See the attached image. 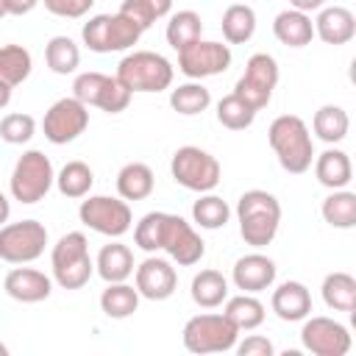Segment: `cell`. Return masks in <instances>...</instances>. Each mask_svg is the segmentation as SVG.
<instances>
[{
  "instance_id": "cell-1",
  "label": "cell",
  "mask_w": 356,
  "mask_h": 356,
  "mask_svg": "<svg viewBox=\"0 0 356 356\" xmlns=\"http://www.w3.org/2000/svg\"><path fill=\"white\" fill-rule=\"evenodd\" d=\"M267 142L278 159V164L292 172L300 175L312 167L314 161V142H312V131L309 125L298 117V114H281L270 122L267 128Z\"/></svg>"
},
{
  "instance_id": "cell-2",
  "label": "cell",
  "mask_w": 356,
  "mask_h": 356,
  "mask_svg": "<svg viewBox=\"0 0 356 356\" xmlns=\"http://www.w3.org/2000/svg\"><path fill=\"white\" fill-rule=\"evenodd\" d=\"M236 222L245 245L267 248L281 225V203L264 189H248L236 200Z\"/></svg>"
},
{
  "instance_id": "cell-3",
  "label": "cell",
  "mask_w": 356,
  "mask_h": 356,
  "mask_svg": "<svg viewBox=\"0 0 356 356\" xmlns=\"http://www.w3.org/2000/svg\"><path fill=\"white\" fill-rule=\"evenodd\" d=\"M50 267H53V281L61 289H81L89 284L95 273V261L89 256V239L83 231H70L64 234L53 250H50Z\"/></svg>"
},
{
  "instance_id": "cell-4",
  "label": "cell",
  "mask_w": 356,
  "mask_h": 356,
  "mask_svg": "<svg viewBox=\"0 0 356 356\" xmlns=\"http://www.w3.org/2000/svg\"><path fill=\"white\" fill-rule=\"evenodd\" d=\"M117 78L134 92H164L175 78V67L153 50H134L117 64Z\"/></svg>"
},
{
  "instance_id": "cell-5",
  "label": "cell",
  "mask_w": 356,
  "mask_h": 356,
  "mask_svg": "<svg viewBox=\"0 0 356 356\" xmlns=\"http://www.w3.org/2000/svg\"><path fill=\"white\" fill-rule=\"evenodd\" d=\"M181 339H184V348L189 353H197V356L225 353V350H234V345L239 339V328L225 314L206 312V314H195L186 320Z\"/></svg>"
},
{
  "instance_id": "cell-6",
  "label": "cell",
  "mask_w": 356,
  "mask_h": 356,
  "mask_svg": "<svg viewBox=\"0 0 356 356\" xmlns=\"http://www.w3.org/2000/svg\"><path fill=\"white\" fill-rule=\"evenodd\" d=\"M56 184V172H53V161L42 153V150H25L14 170H11V178H8V189H11V197L31 206V203H39L50 186Z\"/></svg>"
},
{
  "instance_id": "cell-7",
  "label": "cell",
  "mask_w": 356,
  "mask_h": 356,
  "mask_svg": "<svg viewBox=\"0 0 356 356\" xmlns=\"http://www.w3.org/2000/svg\"><path fill=\"white\" fill-rule=\"evenodd\" d=\"M145 31L134 25L128 17L117 14H95L81 28V39L92 53H120L139 42Z\"/></svg>"
},
{
  "instance_id": "cell-8",
  "label": "cell",
  "mask_w": 356,
  "mask_h": 356,
  "mask_svg": "<svg viewBox=\"0 0 356 356\" xmlns=\"http://www.w3.org/2000/svg\"><path fill=\"white\" fill-rule=\"evenodd\" d=\"M170 172L175 178V184H181L184 189L189 192H211L220 178H222V170H220V161L203 150V147H195V145H184L172 153V161H170Z\"/></svg>"
},
{
  "instance_id": "cell-9",
  "label": "cell",
  "mask_w": 356,
  "mask_h": 356,
  "mask_svg": "<svg viewBox=\"0 0 356 356\" xmlns=\"http://www.w3.org/2000/svg\"><path fill=\"white\" fill-rule=\"evenodd\" d=\"M78 217L86 228H92L95 234L111 236V239H120L134 225V214H131L128 200L108 197V195H89L86 200H81Z\"/></svg>"
},
{
  "instance_id": "cell-10",
  "label": "cell",
  "mask_w": 356,
  "mask_h": 356,
  "mask_svg": "<svg viewBox=\"0 0 356 356\" xmlns=\"http://www.w3.org/2000/svg\"><path fill=\"white\" fill-rule=\"evenodd\" d=\"M72 97H78L86 108L95 106L106 114H120L131 103V92L117 75H103V72H81L72 81Z\"/></svg>"
},
{
  "instance_id": "cell-11",
  "label": "cell",
  "mask_w": 356,
  "mask_h": 356,
  "mask_svg": "<svg viewBox=\"0 0 356 356\" xmlns=\"http://www.w3.org/2000/svg\"><path fill=\"white\" fill-rule=\"evenodd\" d=\"M278 61L270 53H253L245 64V72L239 75L234 95L242 97L256 114L270 103L273 89L278 86Z\"/></svg>"
},
{
  "instance_id": "cell-12",
  "label": "cell",
  "mask_w": 356,
  "mask_h": 356,
  "mask_svg": "<svg viewBox=\"0 0 356 356\" xmlns=\"http://www.w3.org/2000/svg\"><path fill=\"white\" fill-rule=\"evenodd\" d=\"M47 228L39 220H19L0 225V259L8 264H28L44 253Z\"/></svg>"
},
{
  "instance_id": "cell-13",
  "label": "cell",
  "mask_w": 356,
  "mask_h": 356,
  "mask_svg": "<svg viewBox=\"0 0 356 356\" xmlns=\"http://www.w3.org/2000/svg\"><path fill=\"white\" fill-rule=\"evenodd\" d=\"M89 125V108L78 100V97H61L56 100L47 111H44V120H42V131H44V139L53 142V145H67V142H75Z\"/></svg>"
},
{
  "instance_id": "cell-14",
  "label": "cell",
  "mask_w": 356,
  "mask_h": 356,
  "mask_svg": "<svg viewBox=\"0 0 356 356\" xmlns=\"http://www.w3.org/2000/svg\"><path fill=\"white\" fill-rule=\"evenodd\" d=\"M161 250L181 267H192L203 259L206 253V242L200 239V234L192 228V222H186L181 214H164V225H161Z\"/></svg>"
},
{
  "instance_id": "cell-15",
  "label": "cell",
  "mask_w": 356,
  "mask_h": 356,
  "mask_svg": "<svg viewBox=\"0 0 356 356\" xmlns=\"http://www.w3.org/2000/svg\"><path fill=\"white\" fill-rule=\"evenodd\" d=\"M228 67H231V47L222 42L197 39V42L186 44L184 50H178V70L192 81L220 75Z\"/></svg>"
},
{
  "instance_id": "cell-16",
  "label": "cell",
  "mask_w": 356,
  "mask_h": 356,
  "mask_svg": "<svg viewBox=\"0 0 356 356\" xmlns=\"http://www.w3.org/2000/svg\"><path fill=\"white\" fill-rule=\"evenodd\" d=\"M300 342L314 356H345L350 350V331L334 317H303Z\"/></svg>"
},
{
  "instance_id": "cell-17",
  "label": "cell",
  "mask_w": 356,
  "mask_h": 356,
  "mask_svg": "<svg viewBox=\"0 0 356 356\" xmlns=\"http://www.w3.org/2000/svg\"><path fill=\"white\" fill-rule=\"evenodd\" d=\"M134 278H136L139 298H147V300H167L178 286L175 267L161 256H147L142 264H136Z\"/></svg>"
},
{
  "instance_id": "cell-18",
  "label": "cell",
  "mask_w": 356,
  "mask_h": 356,
  "mask_svg": "<svg viewBox=\"0 0 356 356\" xmlns=\"http://www.w3.org/2000/svg\"><path fill=\"white\" fill-rule=\"evenodd\" d=\"M275 273H278V267H275V261L270 256L248 253V256H239L234 261L231 281H234L236 289L256 295V292H264V289H270L275 284Z\"/></svg>"
},
{
  "instance_id": "cell-19",
  "label": "cell",
  "mask_w": 356,
  "mask_h": 356,
  "mask_svg": "<svg viewBox=\"0 0 356 356\" xmlns=\"http://www.w3.org/2000/svg\"><path fill=\"white\" fill-rule=\"evenodd\" d=\"M3 289L17 303H39L47 300L53 292V278L33 267H14L3 278Z\"/></svg>"
},
{
  "instance_id": "cell-20",
  "label": "cell",
  "mask_w": 356,
  "mask_h": 356,
  "mask_svg": "<svg viewBox=\"0 0 356 356\" xmlns=\"http://www.w3.org/2000/svg\"><path fill=\"white\" fill-rule=\"evenodd\" d=\"M314 36H320L325 44H348L356 36V17L345 6H323L314 17Z\"/></svg>"
},
{
  "instance_id": "cell-21",
  "label": "cell",
  "mask_w": 356,
  "mask_h": 356,
  "mask_svg": "<svg viewBox=\"0 0 356 356\" xmlns=\"http://www.w3.org/2000/svg\"><path fill=\"white\" fill-rule=\"evenodd\" d=\"M270 306H273V312H275L278 320L298 323V320H303V317L312 314V292L300 281H284V284H278L273 289Z\"/></svg>"
},
{
  "instance_id": "cell-22",
  "label": "cell",
  "mask_w": 356,
  "mask_h": 356,
  "mask_svg": "<svg viewBox=\"0 0 356 356\" xmlns=\"http://www.w3.org/2000/svg\"><path fill=\"white\" fill-rule=\"evenodd\" d=\"M273 33L286 47H306L314 39V22L309 14H303L298 8H284L273 19Z\"/></svg>"
},
{
  "instance_id": "cell-23",
  "label": "cell",
  "mask_w": 356,
  "mask_h": 356,
  "mask_svg": "<svg viewBox=\"0 0 356 356\" xmlns=\"http://www.w3.org/2000/svg\"><path fill=\"white\" fill-rule=\"evenodd\" d=\"M314 175L325 189H345L353 178V164L350 156L339 147H328L320 156H314Z\"/></svg>"
},
{
  "instance_id": "cell-24",
  "label": "cell",
  "mask_w": 356,
  "mask_h": 356,
  "mask_svg": "<svg viewBox=\"0 0 356 356\" xmlns=\"http://www.w3.org/2000/svg\"><path fill=\"white\" fill-rule=\"evenodd\" d=\"M134 253L128 245L122 242H108L100 248L97 259H95V273L106 281V284H114V281H128L134 275Z\"/></svg>"
},
{
  "instance_id": "cell-25",
  "label": "cell",
  "mask_w": 356,
  "mask_h": 356,
  "mask_svg": "<svg viewBox=\"0 0 356 356\" xmlns=\"http://www.w3.org/2000/svg\"><path fill=\"white\" fill-rule=\"evenodd\" d=\"M153 186H156L153 170L145 161H128L117 172V192L122 200H145L153 195Z\"/></svg>"
},
{
  "instance_id": "cell-26",
  "label": "cell",
  "mask_w": 356,
  "mask_h": 356,
  "mask_svg": "<svg viewBox=\"0 0 356 356\" xmlns=\"http://www.w3.org/2000/svg\"><path fill=\"white\" fill-rule=\"evenodd\" d=\"M348 128H350V117L342 106H334V103H325L314 111L312 117V131L320 142L325 145H337L348 136Z\"/></svg>"
},
{
  "instance_id": "cell-27",
  "label": "cell",
  "mask_w": 356,
  "mask_h": 356,
  "mask_svg": "<svg viewBox=\"0 0 356 356\" xmlns=\"http://www.w3.org/2000/svg\"><path fill=\"white\" fill-rule=\"evenodd\" d=\"M323 303L334 312H353L356 309V278L350 273H328L323 278Z\"/></svg>"
},
{
  "instance_id": "cell-28",
  "label": "cell",
  "mask_w": 356,
  "mask_h": 356,
  "mask_svg": "<svg viewBox=\"0 0 356 356\" xmlns=\"http://www.w3.org/2000/svg\"><path fill=\"white\" fill-rule=\"evenodd\" d=\"M189 292H192V300L200 309H217L228 298V281H225V275L220 270H200L192 278Z\"/></svg>"
},
{
  "instance_id": "cell-29",
  "label": "cell",
  "mask_w": 356,
  "mask_h": 356,
  "mask_svg": "<svg viewBox=\"0 0 356 356\" xmlns=\"http://www.w3.org/2000/svg\"><path fill=\"white\" fill-rule=\"evenodd\" d=\"M139 309V292L136 286L125 284V281H114L103 289L100 295V312L108 320H125Z\"/></svg>"
},
{
  "instance_id": "cell-30",
  "label": "cell",
  "mask_w": 356,
  "mask_h": 356,
  "mask_svg": "<svg viewBox=\"0 0 356 356\" xmlns=\"http://www.w3.org/2000/svg\"><path fill=\"white\" fill-rule=\"evenodd\" d=\"M220 28H222V36L228 44H245L256 33V11L245 3H234L222 11Z\"/></svg>"
},
{
  "instance_id": "cell-31",
  "label": "cell",
  "mask_w": 356,
  "mask_h": 356,
  "mask_svg": "<svg viewBox=\"0 0 356 356\" xmlns=\"http://www.w3.org/2000/svg\"><path fill=\"white\" fill-rule=\"evenodd\" d=\"M320 214L331 228H342V231L353 228L356 225V195L348 186L331 189V195L320 206Z\"/></svg>"
},
{
  "instance_id": "cell-32",
  "label": "cell",
  "mask_w": 356,
  "mask_h": 356,
  "mask_svg": "<svg viewBox=\"0 0 356 356\" xmlns=\"http://www.w3.org/2000/svg\"><path fill=\"white\" fill-rule=\"evenodd\" d=\"M239 331H253L264 323V303L250 295V292H242V295H234V298H225V312H222Z\"/></svg>"
},
{
  "instance_id": "cell-33",
  "label": "cell",
  "mask_w": 356,
  "mask_h": 356,
  "mask_svg": "<svg viewBox=\"0 0 356 356\" xmlns=\"http://www.w3.org/2000/svg\"><path fill=\"white\" fill-rule=\"evenodd\" d=\"M200 33H203V19H200L197 11H189V8L172 14L170 22H167V31H164L167 44H170L172 50H184L186 44L197 42Z\"/></svg>"
},
{
  "instance_id": "cell-34",
  "label": "cell",
  "mask_w": 356,
  "mask_h": 356,
  "mask_svg": "<svg viewBox=\"0 0 356 356\" xmlns=\"http://www.w3.org/2000/svg\"><path fill=\"white\" fill-rule=\"evenodd\" d=\"M170 106H172V111L184 114V117H195L211 106V92L200 81H189L170 92Z\"/></svg>"
},
{
  "instance_id": "cell-35",
  "label": "cell",
  "mask_w": 356,
  "mask_h": 356,
  "mask_svg": "<svg viewBox=\"0 0 356 356\" xmlns=\"http://www.w3.org/2000/svg\"><path fill=\"white\" fill-rule=\"evenodd\" d=\"M92 184H95L92 167L86 161H78V159L75 161H67L58 170V175H56V186H58V192L64 197H86L89 189H92Z\"/></svg>"
},
{
  "instance_id": "cell-36",
  "label": "cell",
  "mask_w": 356,
  "mask_h": 356,
  "mask_svg": "<svg viewBox=\"0 0 356 356\" xmlns=\"http://www.w3.org/2000/svg\"><path fill=\"white\" fill-rule=\"evenodd\" d=\"M44 64L56 72V75H70L78 70L81 64V47L70 39V36H53L44 44Z\"/></svg>"
},
{
  "instance_id": "cell-37",
  "label": "cell",
  "mask_w": 356,
  "mask_h": 356,
  "mask_svg": "<svg viewBox=\"0 0 356 356\" xmlns=\"http://www.w3.org/2000/svg\"><path fill=\"white\" fill-rule=\"evenodd\" d=\"M228 217H231V209H228V203L220 195L200 192V197L192 203V220L200 228H206V231L225 228L228 225Z\"/></svg>"
},
{
  "instance_id": "cell-38",
  "label": "cell",
  "mask_w": 356,
  "mask_h": 356,
  "mask_svg": "<svg viewBox=\"0 0 356 356\" xmlns=\"http://www.w3.org/2000/svg\"><path fill=\"white\" fill-rule=\"evenodd\" d=\"M33 58L28 53V47L22 44H3L0 47V81L8 86H19L28 75H31Z\"/></svg>"
},
{
  "instance_id": "cell-39",
  "label": "cell",
  "mask_w": 356,
  "mask_h": 356,
  "mask_svg": "<svg viewBox=\"0 0 356 356\" xmlns=\"http://www.w3.org/2000/svg\"><path fill=\"white\" fill-rule=\"evenodd\" d=\"M253 120H256V111L242 97H236L234 92L225 95V97H220V103H217V122L222 128H228V131H245V128L253 125Z\"/></svg>"
},
{
  "instance_id": "cell-40",
  "label": "cell",
  "mask_w": 356,
  "mask_h": 356,
  "mask_svg": "<svg viewBox=\"0 0 356 356\" xmlns=\"http://www.w3.org/2000/svg\"><path fill=\"white\" fill-rule=\"evenodd\" d=\"M36 134V120L22 111H11L0 120V139L8 145H25Z\"/></svg>"
},
{
  "instance_id": "cell-41",
  "label": "cell",
  "mask_w": 356,
  "mask_h": 356,
  "mask_svg": "<svg viewBox=\"0 0 356 356\" xmlns=\"http://www.w3.org/2000/svg\"><path fill=\"white\" fill-rule=\"evenodd\" d=\"M164 214L167 211H147L136 228H134V242L136 248H142L145 253H156L161 250V225H164Z\"/></svg>"
},
{
  "instance_id": "cell-42",
  "label": "cell",
  "mask_w": 356,
  "mask_h": 356,
  "mask_svg": "<svg viewBox=\"0 0 356 356\" xmlns=\"http://www.w3.org/2000/svg\"><path fill=\"white\" fill-rule=\"evenodd\" d=\"M44 8L56 17H64V19H78L83 14H89V8L95 6V0H42Z\"/></svg>"
},
{
  "instance_id": "cell-43",
  "label": "cell",
  "mask_w": 356,
  "mask_h": 356,
  "mask_svg": "<svg viewBox=\"0 0 356 356\" xmlns=\"http://www.w3.org/2000/svg\"><path fill=\"white\" fill-rule=\"evenodd\" d=\"M120 14L128 17L134 25H139L142 31H147V28L156 22V14H153V8L147 6V0H122Z\"/></svg>"
},
{
  "instance_id": "cell-44",
  "label": "cell",
  "mask_w": 356,
  "mask_h": 356,
  "mask_svg": "<svg viewBox=\"0 0 356 356\" xmlns=\"http://www.w3.org/2000/svg\"><path fill=\"white\" fill-rule=\"evenodd\" d=\"M234 350H236L239 356H273V353H275L273 342H270L267 337H259V334L245 337L242 342L234 345Z\"/></svg>"
},
{
  "instance_id": "cell-45",
  "label": "cell",
  "mask_w": 356,
  "mask_h": 356,
  "mask_svg": "<svg viewBox=\"0 0 356 356\" xmlns=\"http://www.w3.org/2000/svg\"><path fill=\"white\" fill-rule=\"evenodd\" d=\"M42 0H8V14L14 17H22V14H31Z\"/></svg>"
},
{
  "instance_id": "cell-46",
  "label": "cell",
  "mask_w": 356,
  "mask_h": 356,
  "mask_svg": "<svg viewBox=\"0 0 356 356\" xmlns=\"http://www.w3.org/2000/svg\"><path fill=\"white\" fill-rule=\"evenodd\" d=\"M325 6V0H289V8H298L303 14H312V11H320Z\"/></svg>"
},
{
  "instance_id": "cell-47",
  "label": "cell",
  "mask_w": 356,
  "mask_h": 356,
  "mask_svg": "<svg viewBox=\"0 0 356 356\" xmlns=\"http://www.w3.org/2000/svg\"><path fill=\"white\" fill-rule=\"evenodd\" d=\"M147 6L153 8L156 19H161V17H167L172 11V0H147Z\"/></svg>"
},
{
  "instance_id": "cell-48",
  "label": "cell",
  "mask_w": 356,
  "mask_h": 356,
  "mask_svg": "<svg viewBox=\"0 0 356 356\" xmlns=\"http://www.w3.org/2000/svg\"><path fill=\"white\" fill-rule=\"evenodd\" d=\"M8 217H11V203H8V197L0 192V225H6Z\"/></svg>"
},
{
  "instance_id": "cell-49",
  "label": "cell",
  "mask_w": 356,
  "mask_h": 356,
  "mask_svg": "<svg viewBox=\"0 0 356 356\" xmlns=\"http://www.w3.org/2000/svg\"><path fill=\"white\" fill-rule=\"evenodd\" d=\"M11 89H14V86H8V83L0 81V108H6V106L11 103Z\"/></svg>"
},
{
  "instance_id": "cell-50",
  "label": "cell",
  "mask_w": 356,
  "mask_h": 356,
  "mask_svg": "<svg viewBox=\"0 0 356 356\" xmlns=\"http://www.w3.org/2000/svg\"><path fill=\"white\" fill-rule=\"evenodd\" d=\"M8 14V0H0V19Z\"/></svg>"
},
{
  "instance_id": "cell-51",
  "label": "cell",
  "mask_w": 356,
  "mask_h": 356,
  "mask_svg": "<svg viewBox=\"0 0 356 356\" xmlns=\"http://www.w3.org/2000/svg\"><path fill=\"white\" fill-rule=\"evenodd\" d=\"M0 356H8V345L6 342H0Z\"/></svg>"
}]
</instances>
